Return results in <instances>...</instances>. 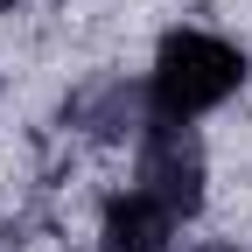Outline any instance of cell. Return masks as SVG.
I'll return each mask as SVG.
<instances>
[{
  "label": "cell",
  "instance_id": "4",
  "mask_svg": "<svg viewBox=\"0 0 252 252\" xmlns=\"http://www.w3.org/2000/svg\"><path fill=\"white\" fill-rule=\"evenodd\" d=\"M63 119H77L84 133H119V126L133 119V84H98V91H84V98L63 105Z\"/></svg>",
  "mask_w": 252,
  "mask_h": 252
},
{
  "label": "cell",
  "instance_id": "1",
  "mask_svg": "<svg viewBox=\"0 0 252 252\" xmlns=\"http://www.w3.org/2000/svg\"><path fill=\"white\" fill-rule=\"evenodd\" d=\"M245 84V49L210 35V28H175L154 49V70H147V112L154 119H203Z\"/></svg>",
  "mask_w": 252,
  "mask_h": 252
},
{
  "label": "cell",
  "instance_id": "5",
  "mask_svg": "<svg viewBox=\"0 0 252 252\" xmlns=\"http://www.w3.org/2000/svg\"><path fill=\"white\" fill-rule=\"evenodd\" d=\"M0 7H7V0H0Z\"/></svg>",
  "mask_w": 252,
  "mask_h": 252
},
{
  "label": "cell",
  "instance_id": "2",
  "mask_svg": "<svg viewBox=\"0 0 252 252\" xmlns=\"http://www.w3.org/2000/svg\"><path fill=\"white\" fill-rule=\"evenodd\" d=\"M133 189H147L161 210L175 217H196L203 210V140L189 133L182 119H154L140 133V175Z\"/></svg>",
  "mask_w": 252,
  "mask_h": 252
},
{
  "label": "cell",
  "instance_id": "3",
  "mask_svg": "<svg viewBox=\"0 0 252 252\" xmlns=\"http://www.w3.org/2000/svg\"><path fill=\"white\" fill-rule=\"evenodd\" d=\"M175 224H182V217L161 210L147 189H126V196L105 203V252H168Z\"/></svg>",
  "mask_w": 252,
  "mask_h": 252
}]
</instances>
